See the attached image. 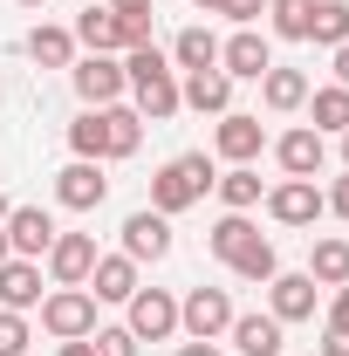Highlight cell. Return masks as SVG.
<instances>
[{"label": "cell", "instance_id": "cell-17", "mask_svg": "<svg viewBox=\"0 0 349 356\" xmlns=\"http://www.w3.org/2000/svg\"><path fill=\"white\" fill-rule=\"evenodd\" d=\"M124 254H131L137 267H144V261H165V254H172V220L151 213V206L131 213V220H124Z\"/></svg>", "mask_w": 349, "mask_h": 356}, {"label": "cell", "instance_id": "cell-23", "mask_svg": "<svg viewBox=\"0 0 349 356\" xmlns=\"http://www.w3.org/2000/svg\"><path fill=\"white\" fill-rule=\"evenodd\" d=\"M308 131H322V137H343L349 131V89L343 83H329V89H308Z\"/></svg>", "mask_w": 349, "mask_h": 356}, {"label": "cell", "instance_id": "cell-34", "mask_svg": "<svg viewBox=\"0 0 349 356\" xmlns=\"http://www.w3.org/2000/svg\"><path fill=\"white\" fill-rule=\"evenodd\" d=\"M322 213H336V220L349 226V172L336 178V185H329V192H322Z\"/></svg>", "mask_w": 349, "mask_h": 356}, {"label": "cell", "instance_id": "cell-36", "mask_svg": "<svg viewBox=\"0 0 349 356\" xmlns=\"http://www.w3.org/2000/svg\"><path fill=\"white\" fill-rule=\"evenodd\" d=\"M315 356H349V329H329V322H322V350Z\"/></svg>", "mask_w": 349, "mask_h": 356}, {"label": "cell", "instance_id": "cell-45", "mask_svg": "<svg viewBox=\"0 0 349 356\" xmlns=\"http://www.w3.org/2000/svg\"><path fill=\"white\" fill-rule=\"evenodd\" d=\"M0 261H7V233H0Z\"/></svg>", "mask_w": 349, "mask_h": 356}, {"label": "cell", "instance_id": "cell-37", "mask_svg": "<svg viewBox=\"0 0 349 356\" xmlns=\"http://www.w3.org/2000/svg\"><path fill=\"white\" fill-rule=\"evenodd\" d=\"M329 329H349V281L329 295Z\"/></svg>", "mask_w": 349, "mask_h": 356}, {"label": "cell", "instance_id": "cell-29", "mask_svg": "<svg viewBox=\"0 0 349 356\" xmlns=\"http://www.w3.org/2000/svg\"><path fill=\"white\" fill-rule=\"evenodd\" d=\"M226 267H233L240 281H274V274H281V254H274V240H261V233H254V240H247Z\"/></svg>", "mask_w": 349, "mask_h": 356}, {"label": "cell", "instance_id": "cell-7", "mask_svg": "<svg viewBox=\"0 0 349 356\" xmlns=\"http://www.w3.org/2000/svg\"><path fill=\"white\" fill-rule=\"evenodd\" d=\"M55 199H62L69 213H96V206L110 199V178H103V165H96V158H69V165L55 172Z\"/></svg>", "mask_w": 349, "mask_h": 356}, {"label": "cell", "instance_id": "cell-38", "mask_svg": "<svg viewBox=\"0 0 349 356\" xmlns=\"http://www.w3.org/2000/svg\"><path fill=\"white\" fill-rule=\"evenodd\" d=\"M103 7H110V14H151L158 0H103Z\"/></svg>", "mask_w": 349, "mask_h": 356}, {"label": "cell", "instance_id": "cell-12", "mask_svg": "<svg viewBox=\"0 0 349 356\" xmlns=\"http://www.w3.org/2000/svg\"><path fill=\"white\" fill-rule=\"evenodd\" d=\"M213 151L226 158V165H254V158L267 151V124H261V117H247V110H226L219 131H213Z\"/></svg>", "mask_w": 349, "mask_h": 356}, {"label": "cell", "instance_id": "cell-28", "mask_svg": "<svg viewBox=\"0 0 349 356\" xmlns=\"http://www.w3.org/2000/svg\"><path fill=\"white\" fill-rule=\"evenodd\" d=\"M254 233H261V226L247 220V213H219V220H213V233H206V247H213V261H233V254H240Z\"/></svg>", "mask_w": 349, "mask_h": 356}, {"label": "cell", "instance_id": "cell-9", "mask_svg": "<svg viewBox=\"0 0 349 356\" xmlns=\"http://www.w3.org/2000/svg\"><path fill=\"white\" fill-rule=\"evenodd\" d=\"M219 69H226L233 83H261L267 69H274L267 35H261V28H233V42H219Z\"/></svg>", "mask_w": 349, "mask_h": 356}, {"label": "cell", "instance_id": "cell-35", "mask_svg": "<svg viewBox=\"0 0 349 356\" xmlns=\"http://www.w3.org/2000/svg\"><path fill=\"white\" fill-rule=\"evenodd\" d=\"M219 14H226V21H240V28H254V21L267 14V0H226Z\"/></svg>", "mask_w": 349, "mask_h": 356}, {"label": "cell", "instance_id": "cell-13", "mask_svg": "<svg viewBox=\"0 0 349 356\" xmlns=\"http://www.w3.org/2000/svg\"><path fill=\"white\" fill-rule=\"evenodd\" d=\"M89 267H96V233H55V247H48V281H55V288H83Z\"/></svg>", "mask_w": 349, "mask_h": 356}, {"label": "cell", "instance_id": "cell-27", "mask_svg": "<svg viewBox=\"0 0 349 356\" xmlns=\"http://www.w3.org/2000/svg\"><path fill=\"white\" fill-rule=\"evenodd\" d=\"M172 62L185 69V76H192V69H219V35L213 28H185V35L172 42Z\"/></svg>", "mask_w": 349, "mask_h": 356}, {"label": "cell", "instance_id": "cell-20", "mask_svg": "<svg viewBox=\"0 0 349 356\" xmlns=\"http://www.w3.org/2000/svg\"><path fill=\"white\" fill-rule=\"evenodd\" d=\"M233 350L240 356H281L288 350V322H274V315H233Z\"/></svg>", "mask_w": 349, "mask_h": 356}, {"label": "cell", "instance_id": "cell-8", "mask_svg": "<svg viewBox=\"0 0 349 356\" xmlns=\"http://www.w3.org/2000/svg\"><path fill=\"white\" fill-rule=\"evenodd\" d=\"M124 309H131L124 329H131L137 343H165V336H178V302L165 295V288H137Z\"/></svg>", "mask_w": 349, "mask_h": 356}, {"label": "cell", "instance_id": "cell-33", "mask_svg": "<svg viewBox=\"0 0 349 356\" xmlns=\"http://www.w3.org/2000/svg\"><path fill=\"white\" fill-rule=\"evenodd\" d=\"M96 356H137L131 329H96Z\"/></svg>", "mask_w": 349, "mask_h": 356}, {"label": "cell", "instance_id": "cell-21", "mask_svg": "<svg viewBox=\"0 0 349 356\" xmlns=\"http://www.w3.org/2000/svg\"><path fill=\"white\" fill-rule=\"evenodd\" d=\"M69 35H76V48H89V55H124V21H117L110 7H96V0L76 14Z\"/></svg>", "mask_w": 349, "mask_h": 356}, {"label": "cell", "instance_id": "cell-6", "mask_svg": "<svg viewBox=\"0 0 349 356\" xmlns=\"http://www.w3.org/2000/svg\"><path fill=\"white\" fill-rule=\"evenodd\" d=\"M69 83L83 96V110H103V103H124V62L117 55H83V62H69Z\"/></svg>", "mask_w": 349, "mask_h": 356}, {"label": "cell", "instance_id": "cell-10", "mask_svg": "<svg viewBox=\"0 0 349 356\" xmlns=\"http://www.w3.org/2000/svg\"><path fill=\"white\" fill-rule=\"evenodd\" d=\"M267 220L274 226H315L322 220V185L315 178H281L267 192Z\"/></svg>", "mask_w": 349, "mask_h": 356}, {"label": "cell", "instance_id": "cell-31", "mask_svg": "<svg viewBox=\"0 0 349 356\" xmlns=\"http://www.w3.org/2000/svg\"><path fill=\"white\" fill-rule=\"evenodd\" d=\"M267 14H274V35H281V42H308L315 0H267Z\"/></svg>", "mask_w": 349, "mask_h": 356}, {"label": "cell", "instance_id": "cell-26", "mask_svg": "<svg viewBox=\"0 0 349 356\" xmlns=\"http://www.w3.org/2000/svg\"><path fill=\"white\" fill-rule=\"evenodd\" d=\"M28 55H35L42 69H69V62H76V35L55 28V21H42V28L28 35Z\"/></svg>", "mask_w": 349, "mask_h": 356}, {"label": "cell", "instance_id": "cell-22", "mask_svg": "<svg viewBox=\"0 0 349 356\" xmlns=\"http://www.w3.org/2000/svg\"><path fill=\"white\" fill-rule=\"evenodd\" d=\"M308 281H315V288H343L349 281V240L343 233H322V240L308 247Z\"/></svg>", "mask_w": 349, "mask_h": 356}, {"label": "cell", "instance_id": "cell-1", "mask_svg": "<svg viewBox=\"0 0 349 356\" xmlns=\"http://www.w3.org/2000/svg\"><path fill=\"white\" fill-rule=\"evenodd\" d=\"M144 144V117L124 110V103H103V110H83L69 124V151L76 158H96V165H117V158H137Z\"/></svg>", "mask_w": 349, "mask_h": 356}, {"label": "cell", "instance_id": "cell-16", "mask_svg": "<svg viewBox=\"0 0 349 356\" xmlns=\"http://www.w3.org/2000/svg\"><path fill=\"white\" fill-rule=\"evenodd\" d=\"M178 103L199 110V117H226V110H233V76H226V69H192V76L178 83Z\"/></svg>", "mask_w": 349, "mask_h": 356}, {"label": "cell", "instance_id": "cell-3", "mask_svg": "<svg viewBox=\"0 0 349 356\" xmlns=\"http://www.w3.org/2000/svg\"><path fill=\"white\" fill-rule=\"evenodd\" d=\"M213 158H206V151H185V158H172V165H158V172H151V213H165V220H172V213H185V206H199V199H206V192H213Z\"/></svg>", "mask_w": 349, "mask_h": 356}, {"label": "cell", "instance_id": "cell-15", "mask_svg": "<svg viewBox=\"0 0 349 356\" xmlns=\"http://www.w3.org/2000/svg\"><path fill=\"white\" fill-rule=\"evenodd\" d=\"M315 302H322V288H315L308 274H274V281H267V315H274V322H308Z\"/></svg>", "mask_w": 349, "mask_h": 356}, {"label": "cell", "instance_id": "cell-32", "mask_svg": "<svg viewBox=\"0 0 349 356\" xmlns=\"http://www.w3.org/2000/svg\"><path fill=\"white\" fill-rule=\"evenodd\" d=\"M0 356H28V322L14 309H0Z\"/></svg>", "mask_w": 349, "mask_h": 356}, {"label": "cell", "instance_id": "cell-43", "mask_svg": "<svg viewBox=\"0 0 349 356\" xmlns=\"http://www.w3.org/2000/svg\"><path fill=\"white\" fill-rule=\"evenodd\" d=\"M199 7H206V14H219V7H226V0H199Z\"/></svg>", "mask_w": 349, "mask_h": 356}, {"label": "cell", "instance_id": "cell-19", "mask_svg": "<svg viewBox=\"0 0 349 356\" xmlns=\"http://www.w3.org/2000/svg\"><path fill=\"white\" fill-rule=\"evenodd\" d=\"M83 288L96 295V302H131L144 281H137V261H131V254H96V267H89Z\"/></svg>", "mask_w": 349, "mask_h": 356}, {"label": "cell", "instance_id": "cell-5", "mask_svg": "<svg viewBox=\"0 0 349 356\" xmlns=\"http://www.w3.org/2000/svg\"><path fill=\"white\" fill-rule=\"evenodd\" d=\"M42 329L55 343L96 336V295H89V288H55V295H42Z\"/></svg>", "mask_w": 349, "mask_h": 356}, {"label": "cell", "instance_id": "cell-11", "mask_svg": "<svg viewBox=\"0 0 349 356\" xmlns=\"http://www.w3.org/2000/svg\"><path fill=\"white\" fill-rule=\"evenodd\" d=\"M0 233H7V254H21V261H42L48 247H55V233H62V226L48 220L42 206H14V213L0 220Z\"/></svg>", "mask_w": 349, "mask_h": 356}, {"label": "cell", "instance_id": "cell-44", "mask_svg": "<svg viewBox=\"0 0 349 356\" xmlns=\"http://www.w3.org/2000/svg\"><path fill=\"white\" fill-rule=\"evenodd\" d=\"M343 172H349V131H343Z\"/></svg>", "mask_w": 349, "mask_h": 356}, {"label": "cell", "instance_id": "cell-24", "mask_svg": "<svg viewBox=\"0 0 349 356\" xmlns=\"http://www.w3.org/2000/svg\"><path fill=\"white\" fill-rule=\"evenodd\" d=\"M261 103L274 110V117L302 110V103H308V76H302V69H281V62H274V69L261 76Z\"/></svg>", "mask_w": 349, "mask_h": 356}, {"label": "cell", "instance_id": "cell-2", "mask_svg": "<svg viewBox=\"0 0 349 356\" xmlns=\"http://www.w3.org/2000/svg\"><path fill=\"white\" fill-rule=\"evenodd\" d=\"M124 83H131V96H137V117H151V124H165V117L185 110V103H178V69L151 42L124 48Z\"/></svg>", "mask_w": 349, "mask_h": 356}, {"label": "cell", "instance_id": "cell-46", "mask_svg": "<svg viewBox=\"0 0 349 356\" xmlns=\"http://www.w3.org/2000/svg\"><path fill=\"white\" fill-rule=\"evenodd\" d=\"M21 7H48V0H21Z\"/></svg>", "mask_w": 349, "mask_h": 356}, {"label": "cell", "instance_id": "cell-14", "mask_svg": "<svg viewBox=\"0 0 349 356\" xmlns=\"http://www.w3.org/2000/svg\"><path fill=\"white\" fill-rule=\"evenodd\" d=\"M274 165H281V172L288 178H315L322 172V165H329V144H322V131H281L274 137Z\"/></svg>", "mask_w": 349, "mask_h": 356}, {"label": "cell", "instance_id": "cell-41", "mask_svg": "<svg viewBox=\"0 0 349 356\" xmlns=\"http://www.w3.org/2000/svg\"><path fill=\"white\" fill-rule=\"evenodd\" d=\"M178 356H219V343H178Z\"/></svg>", "mask_w": 349, "mask_h": 356}, {"label": "cell", "instance_id": "cell-4", "mask_svg": "<svg viewBox=\"0 0 349 356\" xmlns=\"http://www.w3.org/2000/svg\"><path fill=\"white\" fill-rule=\"evenodd\" d=\"M233 315H240V309H233L226 288H192V295L178 302V329H185L192 343H219V336L233 329Z\"/></svg>", "mask_w": 349, "mask_h": 356}, {"label": "cell", "instance_id": "cell-18", "mask_svg": "<svg viewBox=\"0 0 349 356\" xmlns=\"http://www.w3.org/2000/svg\"><path fill=\"white\" fill-rule=\"evenodd\" d=\"M0 309H14V315L42 309V261H21V254L0 261Z\"/></svg>", "mask_w": 349, "mask_h": 356}, {"label": "cell", "instance_id": "cell-42", "mask_svg": "<svg viewBox=\"0 0 349 356\" xmlns=\"http://www.w3.org/2000/svg\"><path fill=\"white\" fill-rule=\"evenodd\" d=\"M7 213H14V199H7V192H0V220H7Z\"/></svg>", "mask_w": 349, "mask_h": 356}, {"label": "cell", "instance_id": "cell-39", "mask_svg": "<svg viewBox=\"0 0 349 356\" xmlns=\"http://www.w3.org/2000/svg\"><path fill=\"white\" fill-rule=\"evenodd\" d=\"M55 356H96V336H76V343H62Z\"/></svg>", "mask_w": 349, "mask_h": 356}, {"label": "cell", "instance_id": "cell-40", "mask_svg": "<svg viewBox=\"0 0 349 356\" xmlns=\"http://www.w3.org/2000/svg\"><path fill=\"white\" fill-rule=\"evenodd\" d=\"M329 55H336V83L349 89V42H343V48H329Z\"/></svg>", "mask_w": 349, "mask_h": 356}, {"label": "cell", "instance_id": "cell-30", "mask_svg": "<svg viewBox=\"0 0 349 356\" xmlns=\"http://www.w3.org/2000/svg\"><path fill=\"white\" fill-rule=\"evenodd\" d=\"M308 42H322V48H343V42H349V0H315Z\"/></svg>", "mask_w": 349, "mask_h": 356}, {"label": "cell", "instance_id": "cell-25", "mask_svg": "<svg viewBox=\"0 0 349 356\" xmlns=\"http://www.w3.org/2000/svg\"><path fill=\"white\" fill-rule=\"evenodd\" d=\"M213 192H219L226 213H254V206H261V172H254V165H233V172L213 178Z\"/></svg>", "mask_w": 349, "mask_h": 356}]
</instances>
